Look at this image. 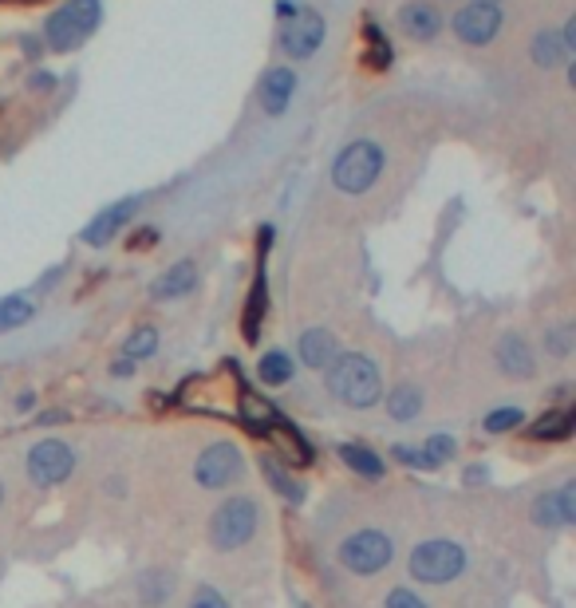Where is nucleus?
Returning a JSON list of instances; mask_svg holds the SVG:
<instances>
[{
  "label": "nucleus",
  "instance_id": "f257e3e1",
  "mask_svg": "<svg viewBox=\"0 0 576 608\" xmlns=\"http://www.w3.org/2000/svg\"><path fill=\"white\" fill-rule=\"evenodd\" d=\"M328 380V392L344 403V407H356V412H368L383 400V375L375 368V360L360 356V351H340L336 360L324 371Z\"/></svg>",
  "mask_w": 576,
  "mask_h": 608
},
{
  "label": "nucleus",
  "instance_id": "f03ea898",
  "mask_svg": "<svg viewBox=\"0 0 576 608\" xmlns=\"http://www.w3.org/2000/svg\"><path fill=\"white\" fill-rule=\"evenodd\" d=\"M261 529V502L253 494H229L209 517V541L217 553H233L249 546Z\"/></svg>",
  "mask_w": 576,
  "mask_h": 608
},
{
  "label": "nucleus",
  "instance_id": "7ed1b4c3",
  "mask_svg": "<svg viewBox=\"0 0 576 608\" xmlns=\"http://www.w3.org/2000/svg\"><path fill=\"white\" fill-rule=\"evenodd\" d=\"M383 146L371 143V139H360V143H348L332 163V186L340 194H368L371 186L380 182L383 175Z\"/></svg>",
  "mask_w": 576,
  "mask_h": 608
},
{
  "label": "nucleus",
  "instance_id": "20e7f679",
  "mask_svg": "<svg viewBox=\"0 0 576 608\" xmlns=\"http://www.w3.org/2000/svg\"><path fill=\"white\" fill-rule=\"evenodd\" d=\"M104 21V4L99 0H68L63 9H56L44 24V40L52 52H75Z\"/></svg>",
  "mask_w": 576,
  "mask_h": 608
},
{
  "label": "nucleus",
  "instance_id": "39448f33",
  "mask_svg": "<svg viewBox=\"0 0 576 608\" xmlns=\"http://www.w3.org/2000/svg\"><path fill=\"white\" fill-rule=\"evenodd\" d=\"M407 569L419 585H451L454 577H463L466 569V549L451 537H431L419 541L407 557Z\"/></svg>",
  "mask_w": 576,
  "mask_h": 608
},
{
  "label": "nucleus",
  "instance_id": "423d86ee",
  "mask_svg": "<svg viewBox=\"0 0 576 608\" xmlns=\"http://www.w3.org/2000/svg\"><path fill=\"white\" fill-rule=\"evenodd\" d=\"M340 565L348 569V573H356V577H375V573H383V569L395 561V537L387 534V529H356V534H348L340 541Z\"/></svg>",
  "mask_w": 576,
  "mask_h": 608
},
{
  "label": "nucleus",
  "instance_id": "0eeeda50",
  "mask_svg": "<svg viewBox=\"0 0 576 608\" xmlns=\"http://www.w3.org/2000/svg\"><path fill=\"white\" fill-rule=\"evenodd\" d=\"M75 475V451L63 439H40V443L28 451V478L32 486L40 490H52V486L68 482Z\"/></svg>",
  "mask_w": 576,
  "mask_h": 608
},
{
  "label": "nucleus",
  "instance_id": "6e6552de",
  "mask_svg": "<svg viewBox=\"0 0 576 608\" xmlns=\"http://www.w3.org/2000/svg\"><path fill=\"white\" fill-rule=\"evenodd\" d=\"M241 475H245V458L237 443H209L194 463V478L202 490H229Z\"/></svg>",
  "mask_w": 576,
  "mask_h": 608
},
{
  "label": "nucleus",
  "instance_id": "1a4fd4ad",
  "mask_svg": "<svg viewBox=\"0 0 576 608\" xmlns=\"http://www.w3.org/2000/svg\"><path fill=\"white\" fill-rule=\"evenodd\" d=\"M502 4H482V0H470L466 9L454 12V36L470 48H485L502 32Z\"/></svg>",
  "mask_w": 576,
  "mask_h": 608
},
{
  "label": "nucleus",
  "instance_id": "9d476101",
  "mask_svg": "<svg viewBox=\"0 0 576 608\" xmlns=\"http://www.w3.org/2000/svg\"><path fill=\"white\" fill-rule=\"evenodd\" d=\"M324 36H328L324 16H320V12H309V9H297L285 21V28H280V48H285L292 60H309V56H316Z\"/></svg>",
  "mask_w": 576,
  "mask_h": 608
},
{
  "label": "nucleus",
  "instance_id": "9b49d317",
  "mask_svg": "<svg viewBox=\"0 0 576 608\" xmlns=\"http://www.w3.org/2000/svg\"><path fill=\"white\" fill-rule=\"evenodd\" d=\"M494 360H497V368H502V375H509V380H533V371H537L533 348H529V341L517 336V332H505L502 341H497Z\"/></svg>",
  "mask_w": 576,
  "mask_h": 608
},
{
  "label": "nucleus",
  "instance_id": "f8f14e48",
  "mask_svg": "<svg viewBox=\"0 0 576 608\" xmlns=\"http://www.w3.org/2000/svg\"><path fill=\"white\" fill-rule=\"evenodd\" d=\"M399 28H403V36L427 44L443 32V16H439L434 4H427V0H407L399 9Z\"/></svg>",
  "mask_w": 576,
  "mask_h": 608
},
{
  "label": "nucleus",
  "instance_id": "ddd939ff",
  "mask_svg": "<svg viewBox=\"0 0 576 608\" xmlns=\"http://www.w3.org/2000/svg\"><path fill=\"white\" fill-rule=\"evenodd\" d=\"M292 95H297V75H292V68H268L265 80H261V107H265V115H285V107L292 104Z\"/></svg>",
  "mask_w": 576,
  "mask_h": 608
},
{
  "label": "nucleus",
  "instance_id": "4468645a",
  "mask_svg": "<svg viewBox=\"0 0 576 608\" xmlns=\"http://www.w3.org/2000/svg\"><path fill=\"white\" fill-rule=\"evenodd\" d=\"M134 210H139V198H123V202H115L111 210H104V214L95 217L92 226L83 229V241H87V246H95V249L107 246V241H111L115 234H119V229L131 222Z\"/></svg>",
  "mask_w": 576,
  "mask_h": 608
},
{
  "label": "nucleus",
  "instance_id": "2eb2a0df",
  "mask_svg": "<svg viewBox=\"0 0 576 608\" xmlns=\"http://www.w3.org/2000/svg\"><path fill=\"white\" fill-rule=\"evenodd\" d=\"M340 356V341L328 329H309L300 336V360L312 371H328V363Z\"/></svg>",
  "mask_w": 576,
  "mask_h": 608
},
{
  "label": "nucleus",
  "instance_id": "dca6fc26",
  "mask_svg": "<svg viewBox=\"0 0 576 608\" xmlns=\"http://www.w3.org/2000/svg\"><path fill=\"white\" fill-rule=\"evenodd\" d=\"M573 431H576L573 407H553V412H545L537 424H529V439H537V443H565Z\"/></svg>",
  "mask_w": 576,
  "mask_h": 608
},
{
  "label": "nucleus",
  "instance_id": "f3484780",
  "mask_svg": "<svg viewBox=\"0 0 576 608\" xmlns=\"http://www.w3.org/2000/svg\"><path fill=\"white\" fill-rule=\"evenodd\" d=\"M197 285V265L194 261H178L170 273H166L163 281H155V297L158 300H175V297H185V293H194Z\"/></svg>",
  "mask_w": 576,
  "mask_h": 608
},
{
  "label": "nucleus",
  "instance_id": "a211bd4d",
  "mask_svg": "<svg viewBox=\"0 0 576 608\" xmlns=\"http://www.w3.org/2000/svg\"><path fill=\"white\" fill-rule=\"evenodd\" d=\"M340 458L348 463V470H356V475L371 478V482L387 475V463H383L375 451H368V446H360V443H344L340 446Z\"/></svg>",
  "mask_w": 576,
  "mask_h": 608
},
{
  "label": "nucleus",
  "instance_id": "6ab92c4d",
  "mask_svg": "<svg viewBox=\"0 0 576 608\" xmlns=\"http://www.w3.org/2000/svg\"><path fill=\"white\" fill-rule=\"evenodd\" d=\"M533 63L537 68H545V72H553V68H561V63H568L565 44H561V32L556 28L537 32L533 36Z\"/></svg>",
  "mask_w": 576,
  "mask_h": 608
},
{
  "label": "nucleus",
  "instance_id": "aec40b11",
  "mask_svg": "<svg viewBox=\"0 0 576 608\" xmlns=\"http://www.w3.org/2000/svg\"><path fill=\"white\" fill-rule=\"evenodd\" d=\"M292 375H297V368H292V360H288V351L273 348L261 356L257 380L265 383V388H285V383H292Z\"/></svg>",
  "mask_w": 576,
  "mask_h": 608
},
{
  "label": "nucleus",
  "instance_id": "412c9836",
  "mask_svg": "<svg viewBox=\"0 0 576 608\" xmlns=\"http://www.w3.org/2000/svg\"><path fill=\"white\" fill-rule=\"evenodd\" d=\"M419 412H422V392L415 383H399L387 395V415H392L395 424H411V419H419Z\"/></svg>",
  "mask_w": 576,
  "mask_h": 608
},
{
  "label": "nucleus",
  "instance_id": "4be33fe9",
  "mask_svg": "<svg viewBox=\"0 0 576 608\" xmlns=\"http://www.w3.org/2000/svg\"><path fill=\"white\" fill-rule=\"evenodd\" d=\"M265 305H268V285H265V273H261V277L253 281V293H249V305H245V324H241V332H245L249 344H257V336H261V324H265Z\"/></svg>",
  "mask_w": 576,
  "mask_h": 608
},
{
  "label": "nucleus",
  "instance_id": "5701e85b",
  "mask_svg": "<svg viewBox=\"0 0 576 608\" xmlns=\"http://www.w3.org/2000/svg\"><path fill=\"white\" fill-rule=\"evenodd\" d=\"M454 451H458V443H454V434H446V431H434L431 439L419 446L422 466H427V470H434V466H446L454 458Z\"/></svg>",
  "mask_w": 576,
  "mask_h": 608
},
{
  "label": "nucleus",
  "instance_id": "b1692460",
  "mask_svg": "<svg viewBox=\"0 0 576 608\" xmlns=\"http://www.w3.org/2000/svg\"><path fill=\"white\" fill-rule=\"evenodd\" d=\"M261 470H265L268 486H273V490H277V494L285 498V502H300V498H304L300 482H292V475H288V470L277 463V458H261Z\"/></svg>",
  "mask_w": 576,
  "mask_h": 608
},
{
  "label": "nucleus",
  "instance_id": "393cba45",
  "mask_svg": "<svg viewBox=\"0 0 576 608\" xmlns=\"http://www.w3.org/2000/svg\"><path fill=\"white\" fill-rule=\"evenodd\" d=\"M32 312H36V305H32L28 297H4L0 300V332H12V329H21V324H28Z\"/></svg>",
  "mask_w": 576,
  "mask_h": 608
},
{
  "label": "nucleus",
  "instance_id": "a878e982",
  "mask_svg": "<svg viewBox=\"0 0 576 608\" xmlns=\"http://www.w3.org/2000/svg\"><path fill=\"white\" fill-rule=\"evenodd\" d=\"M123 351H127V360H146V356H155L158 351V329H134L131 336H127V344H123Z\"/></svg>",
  "mask_w": 576,
  "mask_h": 608
},
{
  "label": "nucleus",
  "instance_id": "bb28decb",
  "mask_svg": "<svg viewBox=\"0 0 576 608\" xmlns=\"http://www.w3.org/2000/svg\"><path fill=\"white\" fill-rule=\"evenodd\" d=\"M525 424V412L521 407H497V412H490L485 415V431L490 434H509V431H517V427Z\"/></svg>",
  "mask_w": 576,
  "mask_h": 608
},
{
  "label": "nucleus",
  "instance_id": "cd10ccee",
  "mask_svg": "<svg viewBox=\"0 0 576 608\" xmlns=\"http://www.w3.org/2000/svg\"><path fill=\"white\" fill-rule=\"evenodd\" d=\"M576 348V336H573V324H561V329H549L545 332V351L556 356V360H568Z\"/></svg>",
  "mask_w": 576,
  "mask_h": 608
},
{
  "label": "nucleus",
  "instance_id": "c85d7f7f",
  "mask_svg": "<svg viewBox=\"0 0 576 608\" xmlns=\"http://www.w3.org/2000/svg\"><path fill=\"white\" fill-rule=\"evenodd\" d=\"M533 522L537 526H561V502H556V490L553 494H541L533 502Z\"/></svg>",
  "mask_w": 576,
  "mask_h": 608
},
{
  "label": "nucleus",
  "instance_id": "c756f323",
  "mask_svg": "<svg viewBox=\"0 0 576 608\" xmlns=\"http://www.w3.org/2000/svg\"><path fill=\"white\" fill-rule=\"evenodd\" d=\"M383 608H431V605H427V600H422L415 588L395 585L392 593H387V600H383Z\"/></svg>",
  "mask_w": 576,
  "mask_h": 608
},
{
  "label": "nucleus",
  "instance_id": "7c9ffc66",
  "mask_svg": "<svg viewBox=\"0 0 576 608\" xmlns=\"http://www.w3.org/2000/svg\"><path fill=\"white\" fill-rule=\"evenodd\" d=\"M556 502H561V529L576 526V482H565L556 490Z\"/></svg>",
  "mask_w": 576,
  "mask_h": 608
},
{
  "label": "nucleus",
  "instance_id": "2f4dec72",
  "mask_svg": "<svg viewBox=\"0 0 576 608\" xmlns=\"http://www.w3.org/2000/svg\"><path fill=\"white\" fill-rule=\"evenodd\" d=\"M185 608H229V600L221 597L214 585H197L194 593H190V605Z\"/></svg>",
  "mask_w": 576,
  "mask_h": 608
},
{
  "label": "nucleus",
  "instance_id": "473e14b6",
  "mask_svg": "<svg viewBox=\"0 0 576 608\" xmlns=\"http://www.w3.org/2000/svg\"><path fill=\"white\" fill-rule=\"evenodd\" d=\"M395 458H399L403 466H422V454H419V446H395Z\"/></svg>",
  "mask_w": 576,
  "mask_h": 608
},
{
  "label": "nucleus",
  "instance_id": "72a5a7b5",
  "mask_svg": "<svg viewBox=\"0 0 576 608\" xmlns=\"http://www.w3.org/2000/svg\"><path fill=\"white\" fill-rule=\"evenodd\" d=\"M134 371H139V368H134V360H127V356L111 363V375H119V380H127V375H134Z\"/></svg>",
  "mask_w": 576,
  "mask_h": 608
},
{
  "label": "nucleus",
  "instance_id": "f704fd0d",
  "mask_svg": "<svg viewBox=\"0 0 576 608\" xmlns=\"http://www.w3.org/2000/svg\"><path fill=\"white\" fill-rule=\"evenodd\" d=\"M16 407H21V412H32V407H36V395H32V392H24L21 400H16Z\"/></svg>",
  "mask_w": 576,
  "mask_h": 608
},
{
  "label": "nucleus",
  "instance_id": "c9c22d12",
  "mask_svg": "<svg viewBox=\"0 0 576 608\" xmlns=\"http://www.w3.org/2000/svg\"><path fill=\"white\" fill-rule=\"evenodd\" d=\"M63 419H68V415H63V412H48V415H40V424H63Z\"/></svg>",
  "mask_w": 576,
  "mask_h": 608
},
{
  "label": "nucleus",
  "instance_id": "e433bc0d",
  "mask_svg": "<svg viewBox=\"0 0 576 608\" xmlns=\"http://www.w3.org/2000/svg\"><path fill=\"white\" fill-rule=\"evenodd\" d=\"M0 505H4V482H0Z\"/></svg>",
  "mask_w": 576,
  "mask_h": 608
},
{
  "label": "nucleus",
  "instance_id": "4c0bfd02",
  "mask_svg": "<svg viewBox=\"0 0 576 608\" xmlns=\"http://www.w3.org/2000/svg\"><path fill=\"white\" fill-rule=\"evenodd\" d=\"M482 4H502V0H482Z\"/></svg>",
  "mask_w": 576,
  "mask_h": 608
}]
</instances>
